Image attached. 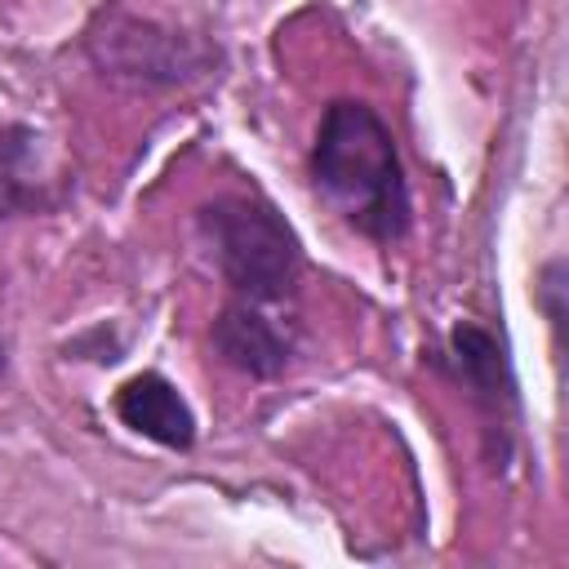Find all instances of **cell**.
I'll list each match as a JSON object with an SVG mask.
<instances>
[{
    "label": "cell",
    "mask_w": 569,
    "mask_h": 569,
    "mask_svg": "<svg viewBox=\"0 0 569 569\" xmlns=\"http://www.w3.org/2000/svg\"><path fill=\"white\" fill-rule=\"evenodd\" d=\"M311 182L320 200L369 240H400L409 231V182L391 129L369 102L333 98L311 142Z\"/></svg>",
    "instance_id": "1"
},
{
    "label": "cell",
    "mask_w": 569,
    "mask_h": 569,
    "mask_svg": "<svg viewBox=\"0 0 569 569\" xmlns=\"http://www.w3.org/2000/svg\"><path fill=\"white\" fill-rule=\"evenodd\" d=\"M196 231L218 276L249 302H280L302 271L293 227L262 196H213L196 213Z\"/></svg>",
    "instance_id": "2"
},
{
    "label": "cell",
    "mask_w": 569,
    "mask_h": 569,
    "mask_svg": "<svg viewBox=\"0 0 569 569\" xmlns=\"http://www.w3.org/2000/svg\"><path fill=\"white\" fill-rule=\"evenodd\" d=\"M84 53L89 62L120 84H187L209 71L213 49L178 27H164L147 13H133L124 4H107L93 13L84 31Z\"/></svg>",
    "instance_id": "3"
},
{
    "label": "cell",
    "mask_w": 569,
    "mask_h": 569,
    "mask_svg": "<svg viewBox=\"0 0 569 569\" xmlns=\"http://www.w3.org/2000/svg\"><path fill=\"white\" fill-rule=\"evenodd\" d=\"M445 365L449 373L471 391L476 409L485 413L489 431L507 436L511 418H516V378H511V365H507V351L498 347V338L471 320L453 325L449 333V351H445Z\"/></svg>",
    "instance_id": "4"
},
{
    "label": "cell",
    "mask_w": 569,
    "mask_h": 569,
    "mask_svg": "<svg viewBox=\"0 0 569 569\" xmlns=\"http://www.w3.org/2000/svg\"><path fill=\"white\" fill-rule=\"evenodd\" d=\"M209 338H213V351H218L231 369H240V373H249V378H276V373H284V365H289V356H293V342H289V338L258 311V302H249V298L227 302V307L218 311Z\"/></svg>",
    "instance_id": "5"
},
{
    "label": "cell",
    "mask_w": 569,
    "mask_h": 569,
    "mask_svg": "<svg viewBox=\"0 0 569 569\" xmlns=\"http://www.w3.org/2000/svg\"><path fill=\"white\" fill-rule=\"evenodd\" d=\"M116 413L129 431L164 445V449H191L196 440V413L182 400V391L164 373H133L116 391Z\"/></svg>",
    "instance_id": "6"
},
{
    "label": "cell",
    "mask_w": 569,
    "mask_h": 569,
    "mask_svg": "<svg viewBox=\"0 0 569 569\" xmlns=\"http://www.w3.org/2000/svg\"><path fill=\"white\" fill-rule=\"evenodd\" d=\"M31 129L22 124H0V218L31 209L36 187L27 178V156H31Z\"/></svg>",
    "instance_id": "7"
},
{
    "label": "cell",
    "mask_w": 569,
    "mask_h": 569,
    "mask_svg": "<svg viewBox=\"0 0 569 569\" xmlns=\"http://www.w3.org/2000/svg\"><path fill=\"white\" fill-rule=\"evenodd\" d=\"M565 262H547V271H542V307H547V320H551V329H556V338H560V329H565V307H560V293H565Z\"/></svg>",
    "instance_id": "8"
},
{
    "label": "cell",
    "mask_w": 569,
    "mask_h": 569,
    "mask_svg": "<svg viewBox=\"0 0 569 569\" xmlns=\"http://www.w3.org/2000/svg\"><path fill=\"white\" fill-rule=\"evenodd\" d=\"M0 373H4V342H0Z\"/></svg>",
    "instance_id": "9"
}]
</instances>
